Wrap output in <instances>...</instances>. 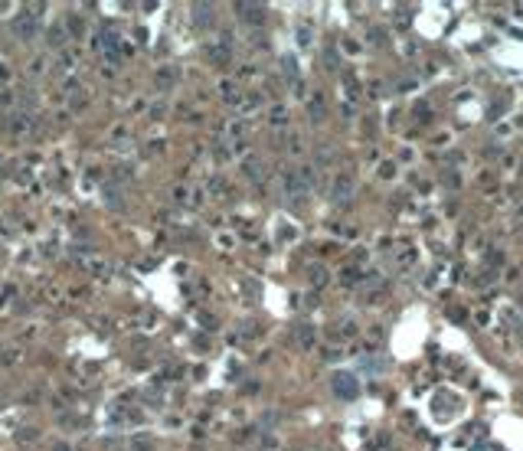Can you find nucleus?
Segmentation results:
<instances>
[{"label": "nucleus", "instance_id": "4", "mask_svg": "<svg viewBox=\"0 0 523 451\" xmlns=\"http://www.w3.org/2000/svg\"><path fill=\"white\" fill-rule=\"evenodd\" d=\"M236 10H239V13H245V20H255V23L262 20V7H252V4H239Z\"/></svg>", "mask_w": 523, "mask_h": 451}, {"label": "nucleus", "instance_id": "3", "mask_svg": "<svg viewBox=\"0 0 523 451\" xmlns=\"http://www.w3.org/2000/svg\"><path fill=\"white\" fill-rule=\"evenodd\" d=\"M33 30H36V20H33V16H16V20H13V33H16V36L30 40Z\"/></svg>", "mask_w": 523, "mask_h": 451}, {"label": "nucleus", "instance_id": "2", "mask_svg": "<svg viewBox=\"0 0 523 451\" xmlns=\"http://www.w3.org/2000/svg\"><path fill=\"white\" fill-rule=\"evenodd\" d=\"M334 393L343 396V399L357 396V383H353V376H350V373H337V376H334Z\"/></svg>", "mask_w": 523, "mask_h": 451}, {"label": "nucleus", "instance_id": "1", "mask_svg": "<svg viewBox=\"0 0 523 451\" xmlns=\"http://www.w3.org/2000/svg\"><path fill=\"white\" fill-rule=\"evenodd\" d=\"M350 197H353V177H350V173H340V177L334 180V187H331V200L337 203V206H343Z\"/></svg>", "mask_w": 523, "mask_h": 451}]
</instances>
